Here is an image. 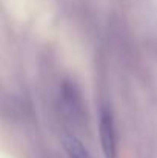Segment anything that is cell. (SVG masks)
<instances>
[{"label": "cell", "instance_id": "1", "mask_svg": "<svg viewBox=\"0 0 157 158\" xmlns=\"http://www.w3.org/2000/svg\"><path fill=\"white\" fill-rule=\"evenodd\" d=\"M100 141L106 158H117V137L112 114L108 106H103L100 110Z\"/></svg>", "mask_w": 157, "mask_h": 158}, {"label": "cell", "instance_id": "2", "mask_svg": "<svg viewBox=\"0 0 157 158\" xmlns=\"http://www.w3.org/2000/svg\"><path fill=\"white\" fill-rule=\"evenodd\" d=\"M65 149L69 158H91L88 151L83 148V144L76 137H66L65 138Z\"/></svg>", "mask_w": 157, "mask_h": 158}]
</instances>
